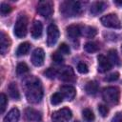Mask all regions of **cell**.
I'll return each mask as SVG.
<instances>
[{
	"instance_id": "cell-1",
	"label": "cell",
	"mask_w": 122,
	"mask_h": 122,
	"mask_svg": "<svg viewBox=\"0 0 122 122\" xmlns=\"http://www.w3.org/2000/svg\"><path fill=\"white\" fill-rule=\"evenodd\" d=\"M25 94L30 103L37 104L43 98V87L40 80L34 76L29 77L25 81Z\"/></svg>"
},
{
	"instance_id": "cell-2",
	"label": "cell",
	"mask_w": 122,
	"mask_h": 122,
	"mask_svg": "<svg viewBox=\"0 0 122 122\" xmlns=\"http://www.w3.org/2000/svg\"><path fill=\"white\" fill-rule=\"evenodd\" d=\"M60 11L65 17L77 16L82 12L81 3L77 1H65L60 6Z\"/></svg>"
},
{
	"instance_id": "cell-3",
	"label": "cell",
	"mask_w": 122,
	"mask_h": 122,
	"mask_svg": "<svg viewBox=\"0 0 122 122\" xmlns=\"http://www.w3.org/2000/svg\"><path fill=\"white\" fill-rule=\"evenodd\" d=\"M119 90L116 87H107L102 92L103 99L110 104H117L119 101Z\"/></svg>"
},
{
	"instance_id": "cell-4",
	"label": "cell",
	"mask_w": 122,
	"mask_h": 122,
	"mask_svg": "<svg viewBox=\"0 0 122 122\" xmlns=\"http://www.w3.org/2000/svg\"><path fill=\"white\" fill-rule=\"evenodd\" d=\"M28 31V19L25 15L21 14L15 23L14 26V34L18 38H23L26 36Z\"/></svg>"
},
{
	"instance_id": "cell-5",
	"label": "cell",
	"mask_w": 122,
	"mask_h": 122,
	"mask_svg": "<svg viewBox=\"0 0 122 122\" xmlns=\"http://www.w3.org/2000/svg\"><path fill=\"white\" fill-rule=\"evenodd\" d=\"M102 25L107 28H112V29H120L121 28V22L118 18V16L114 13H110L107 14L100 19Z\"/></svg>"
},
{
	"instance_id": "cell-6",
	"label": "cell",
	"mask_w": 122,
	"mask_h": 122,
	"mask_svg": "<svg viewBox=\"0 0 122 122\" xmlns=\"http://www.w3.org/2000/svg\"><path fill=\"white\" fill-rule=\"evenodd\" d=\"M71 116H72L71 111L68 108H63L52 113L51 120L52 122H69Z\"/></svg>"
},
{
	"instance_id": "cell-7",
	"label": "cell",
	"mask_w": 122,
	"mask_h": 122,
	"mask_svg": "<svg viewBox=\"0 0 122 122\" xmlns=\"http://www.w3.org/2000/svg\"><path fill=\"white\" fill-rule=\"evenodd\" d=\"M37 12L43 17H51L53 13V3L50 0L40 1L37 5Z\"/></svg>"
},
{
	"instance_id": "cell-8",
	"label": "cell",
	"mask_w": 122,
	"mask_h": 122,
	"mask_svg": "<svg viewBox=\"0 0 122 122\" xmlns=\"http://www.w3.org/2000/svg\"><path fill=\"white\" fill-rule=\"evenodd\" d=\"M59 30L57 28L56 25L54 24H51L48 27V38H47V44L49 47H52L53 45H55V43L57 42L58 38H59Z\"/></svg>"
},
{
	"instance_id": "cell-9",
	"label": "cell",
	"mask_w": 122,
	"mask_h": 122,
	"mask_svg": "<svg viewBox=\"0 0 122 122\" xmlns=\"http://www.w3.org/2000/svg\"><path fill=\"white\" fill-rule=\"evenodd\" d=\"M44 59H45V52H44L43 49H41V48L35 49L31 54V63L35 67H40L43 65Z\"/></svg>"
},
{
	"instance_id": "cell-10",
	"label": "cell",
	"mask_w": 122,
	"mask_h": 122,
	"mask_svg": "<svg viewBox=\"0 0 122 122\" xmlns=\"http://www.w3.org/2000/svg\"><path fill=\"white\" fill-rule=\"evenodd\" d=\"M59 76L60 79L65 82H72L75 79L74 72L71 67H64L63 69H61V71H59Z\"/></svg>"
},
{
	"instance_id": "cell-11",
	"label": "cell",
	"mask_w": 122,
	"mask_h": 122,
	"mask_svg": "<svg viewBox=\"0 0 122 122\" xmlns=\"http://www.w3.org/2000/svg\"><path fill=\"white\" fill-rule=\"evenodd\" d=\"M97 61H98V71L99 72H106V71H110L111 69H112V64H111V62L109 61V59L107 58V57H105L104 55H102V54H100V55H98V57H97Z\"/></svg>"
},
{
	"instance_id": "cell-12",
	"label": "cell",
	"mask_w": 122,
	"mask_h": 122,
	"mask_svg": "<svg viewBox=\"0 0 122 122\" xmlns=\"http://www.w3.org/2000/svg\"><path fill=\"white\" fill-rule=\"evenodd\" d=\"M10 37L4 31H1L0 32V51L2 55L6 54V52L10 49Z\"/></svg>"
},
{
	"instance_id": "cell-13",
	"label": "cell",
	"mask_w": 122,
	"mask_h": 122,
	"mask_svg": "<svg viewBox=\"0 0 122 122\" xmlns=\"http://www.w3.org/2000/svg\"><path fill=\"white\" fill-rule=\"evenodd\" d=\"M64 98H66L67 100H72L75 96V89L72 86L70 85H64L62 87H60V92H59Z\"/></svg>"
},
{
	"instance_id": "cell-14",
	"label": "cell",
	"mask_w": 122,
	"mask_h": 122,
	"mask_svg": "<svg viewBox=\"0 0 122 122\" xmlns=\"http://www.w3.org/2000/svg\"><path fill=\"white\" fill-rule=\"evenodd\" d=\"M67 36L71 40L77 39L81 35V26L79 25H71L67 28Z\"/></svg>"
},
{
	"instance_id": "cell-15",
	"label": "cell",
	"mask_w": 122,
	"mask_h": 122,
	"mask_svg": "<svg viewBox=\"0 0 122 122\" xmlns=\"http://www.w3.org/2000/svg\"><path fill=\"white\" fill-rule=\"evenodd\" d=\"M42 31H43V25H42V23L40 21H38V20L33 21V23L31 25V29H30L31 36L34 39H37V38L41 37Z\"/></svg>"
},
{
	"instance_id": "cell-16",
	"label": "cell",
	"mask_w": 122,
	"mask_h": 122,
	"mask_svg": "<svg viewBox=\"0 0 122 122\" xmlns=\"http://www.w3.org/2000/svg\"><path fill=\"white\" fill-rule=\"evenodd\" d=\"M25 117L30 121H40L42 115L38 111L32 108H27L25 110Z\"/></svg>"
},
{
	"instance_id": "cell-17",
	"label": "cell",
	"mask_w": 122,
	"mask_h": 122,
	"mask_svg": "<svg viewBox=\"0 0 122 122\" xmlns=\"http://www.w3.org/2000/svg\"><path fill=\"white\" fill-rule=\"evenodd\" d=\"M19 117H20V112H19V110L17 108H13L4 117L3 122H18Z\"/></svg>"
},
{
	"instance_id": "cell-18",
	"label": "cell",
	"mask_w": 122,
	"mask_h": 122,
	"mask_svg": "<svg viewBox=\"0 0 122 122\" xmlns=\"http://www.w3.org/2000/svg\"><path fill=\"white\" fill-rule=\"evenodd\" d=\"M107 6H108V4L106 2H102V1L95 2L91 7V13L92 15H97V14L101 13L103 10H105Z\"/></svg>"
},
{
	"instance_id": "cell-19",
	"label": "cell",
	"mask_w": 122,
	"mask_h": 122,
	"mask_svg": "<svg viewBox=\"0 0 122 122\" xmlns=\"http://www.w3.org/2000/svg\"><path fill=\"white\" fill-rule=\"evenodd\" d=\"M97 33V30L94 27L92 26H84L81 27V35L88 37V38H92L93 36H95Z\"/></svg>"
},
{
	"instance_id": "cell-20",
	"label": "cell",
	"mask_w": 122,
	"mask_h": 122,
	"mask_svg": "<svg viewBox=\"0 0 122 122\" xmlns=\"http://www.w3.org/2000/svg\"><path fill=\"white\" fill-rule=\"evenodd\" d=\"M86 92L90 95H94L98 92V84L95 81H89L85 86Z\"/></svg>"
},
{
	"instance_id": "cell-21",
	"label": "cell",
	"mask_w": 122,
	"mask_h": 122,
	"mask_svg": "<svg viewBox=\"0 0 122 122\" xmlns=\"http://www.w3.org/2000/svg\"><path fill=\"white\" fill-rule=\"evenodd\" d=\"M30 49V44L29 42H24L18 46V48L16 50V55L17 56L26 55L27 53H29Z\"/></svg>"
},
{
	"instance_id": "cell-22",
	"label": "cell",
	"mask_w": 122,
	"mask_h": 122,
	"mask_svg": "<svg viewBox=\"0 0 122 122\" xmlns=\"http://www.w3.org/2000/svg\"><path fill=\"white\" fill-rule=\"evenodd\" d=\"M8 91H9V94H10V96L12 99L18 100V99L20 98V93H19L17 85H16L15 83H10V84L9 85Z\"/></svg>"
},
{
	"instance_id": "cell-23",
	"label": "cell",
	"mask_w": 122,
	"mask_h": 122,
	"mask_svg": "<svg viewBox=\"0 0 122 122\" xmlns=\"http://www.w3.org/2000/svg\"><path fill=\"white\" fill-rule=\"evenodd\" d=\"M108 59H109V61L111 62L112 65H119V64H120L119 57H118V54H117V52H116L115 50H111V51H109Z\"/></svg>"
},
{
	"instance_id": "cell-24",
	"label": "cell",
	"mask_w": 122,
	"mask_h": 122,
	"mask_svg": "<svg viewBox=\"0 0 122 122\" xmlns=\"http://www.w3.org/2000/svg\"><path fill=\"white\" fill-rule=\"evenodd\" d=\"M82 116H83V118L86 122H93L94 119H95L94 113L90 109H84L83 112H82Z\"/></svg>"
},
{
	"instance_id": "cell-25",
	"label": "cell",
	"mask_w": 122,
	"mask_h": 122,
	"mask_svg": "<svg viewBox=\"0 0 122 122\" xmlns=\"http://www.w3.org/2000/svg\"><path fill=\"white\" fill-rule=\"evenodd\" d=\"M84 50L89 53H92L99 50V46L95 42H87L84 45Z\"/></svg>"
},
{
	"instance_id": "cell-26",
	"label": "cell",
	"mask_w": 122,
	"mask_h": 122,
	"mask_svg": "<svg viewBox=\"0 0 122 122\" xmlns=\"http://www.w3.org/2000/svg\"><path fill=\"white\" fill-rule=\"evenodd\" d=\"M64 97L60 92H55L51 96V103L52 105H58L63 101Z\"/></svg>"
},
{
	"instance_id": "cell-27",
	"label": "cell",
	"mask_w": 122,
	"mask_h": 122,
	"mask_svg": "<svg viewBox=\"0 0 122 122\" xmlns=\"http://www.w3.org/2000/svg\"><path fill=\"white\" fill-rule=\"evenodd\" d=\"M28 71H29V67H28V65L26 63L21 62V63H19L17 65V67H16V72H17L18 75L25 74Z\"/></svg>"
},
{
	"instance_id": "cell-28",
	"label": "cell",
	"mask_w": 122,
	"mask_h": 122,
	"mask_svg": "<svg viewBox=\"0 0 122 122\" xmlns=\"http://www.w3.org/2000/svg\"><path fill=\"white\" fill-rule=\"evenodd\" d=\"M7 104H8L7 96L4 93H1L0 94V112L1 113H3L5 112L6 107H7Z\"/></svg>"
},
{
	"instance_id": "cell-29",
	"label": "cell",
	"mask_w": 122,
	"mask_h": 122,
	"mask_svg": "<svg viewBox=\"0 0 122 122\" xmlns=\"http://www.w3.org/2000/svg\"><path fill=\"white\" fill-rule=\"evenodd\" d=\"M44 74H45V75H46L48 78L53 79V78H55V76L58 74V72H57V71H56L55 69H52V68H49L47 71H45Z\"/></svg>"
},
{
	"instance_id": "cell-30",
	"label": "cell",
	"mask_w": 122,
	"mask_h": 122,
	"mask_svg": "<svg viewBox=\"0 0 122 122\" xmlns=\"http://www.w3.org/2000/svg\"><path fill=\"white\" fill-rule=\"evenodd\" d=\"M51 58H52V60H53L55 63H57V64H61V63L64 61L63 54H61L58 51H55V52L51 55Z\"/></svg>"
},
{
	"instance_id": "cell-31",
	"label": "cell",
	"mask_w": 122,
	"mask_h": 122,
	"mask_svg": "<svg viewBox=\"0 0 122 122\" xmlns=\"http://www.w3.org/2000/svg\"><path fill=\"white\" fill-rule=\"evenodd\" d=\"M10 10H11V7L10 5H8L6 3H2L1 4V6H0V12H1L2 15L8 14L9 12H10Z\"/></svg>"
},
{
	"instance_id": "cell-32",
	"label": "cell",
	"mask_w": 122,
	"mask_h": 122,
	"mask_svg": "<svg viewBox=\"0 0 122 122\" xmlns=\"http://www.w3.org/2000/svg\"><path fill=\"white\" fill-rule=\"evenodd\" d=\"M58 51L61 53V54H70V47L66 44V43H62L59 48H58Z\"/></svg>"
},
{
	"instance_id": "cell-33",
	"label": "cell",
	"mask_w": 122,
	"mask_h": 122,
	"mask_svg": "<svg viewBox=\"0 0 122 122\" xmlns=\"http://www.w3.org/2000/svg\"><path fill=\"white\" fill-rule=\"evenodd\" d=\"M77 71L80 72V73H87L89 71V68L87 66V64L83 63V62H80L78 65H77Z\"/></svg>"
},
{
	"instance_id": "cell-34",
	"label": "cell",
	"mask_w": 122,
	"mask_h": 122,
	"mask_svg": "<svg viewBox=\"0 0 122 122\" xmlns=\"http://www.w3.org/2000/svg\"><path fill=\"white\" fill-rule=\"evenodd\" d=\"M98 112H99V113L102 117H106L109 113V109L105 105H99L98 106Z\"/></svg>"
},
{
	"instance_id": "cell-35",
	"label": "cell",
	"mask_w": 122,
	"mask_h": 122,
	"mask_svg": "<svg viewBox=\"0 0 122 122\" xmlns=\"http://www.w3.org/2000/svg\"><path fill=\"white\" fill-rule=\"evenodd\" d=\"M118 77H119V73L118 72H113V73H111L110 75H108L105 78V80L106 81H109V82H113V81L117 80Z\"/></svg>"
},
{
	"instance_id": "cell-36",
	"label": "cell",
	"mask_w": 122,
	"mask_h": 122,
	"mask_svg": "<svg viewBox=\"0 0 122 122\" xmlns=\"http://www.w3.org/2000/svg\"><path fill=\"white\" fill-rule=\"evenodd\" d=\"M112 122H122V112L116 113V114L113 116Z\"/></svg>"
},
{
	"instance_id": "cell-37",
	"label": "cell",
	"mask_w": 122,
	"mask_h": 122,
	"mask_svg": "<svg viewBox=\"0 0 122 122\" xmlns=\"http://www.w3.org/2000/svg\"><path fill=\"white\" fill-rule=\"evenodd\" d=\"M114 4H116L118 6H122V0H115L114 1Z\"/></svg>"
},
{
	"instance_id": "cell-38",
	"label": "cell",
	"mask_w": 122,
	"mask_h": 122,
	"mask_svg": "<svg viewBox=\"0 0 122 122\" xmlns=\"http://www.w3.org/2000/svg\"><path fill=\"white\" fill-rule=\"evenodd\" d=\"M121 51H122V46H121Z\"/></svg>"
},
{
	"instance_id": "cell-39",
	"label": "cell",
	"mask_w": 122,
	"mask_h": 122,
	"mask_svg": "<svg viewBox=\"0 0 122 122\" xmlns=\"http://www.w3.org/2000/svg\"><path fill=\"white\" fill-rule=\"evenodd\" d=\"M74 122H78V121H74Z\"/></svg>"
}]
</instances>
